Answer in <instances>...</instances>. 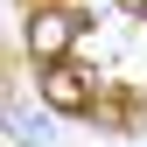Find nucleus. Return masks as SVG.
Returning <instances> with one entry per match:
<instances>
[{"instance_id":"3","label":"nucleus","mask_w":147,"mask_h":147,"mask_svg":"<svg viewBox=\"0 0 147 147\" xmlns=\"http://www.w3.org/2000/svg\"><path fill=\"white\" fill-rule=\"evenodd\" d=\"M140 119H147V98H140Z\"/></svg>"},{"instance_id":"4","label":"nucleus","mask_w":147,"mask_h":147,"mask_svg":"<svg viewBox=\"0 0 147 147\" xmlns=\"http://www.w3.org/2000/svg\"><path fill=\"white\" fill-rule=\"evenodd\" d=\"M133 7H147V0H133Z\"/></svg>"},{"instance_id":"2","label":"nucleus","mask_w":147,"mask_h":147,"mask_svg":"<svg viewBox=\"0 0 147 147\" xmlns=\"http://www.w3.org/2000/svg\"><path fill=\"white\" fill-rule=\"evenodd\" d=\"M42 98L56 105V112H91V105H98V98H91V77L77 63H49L42 70Z\"/></svg>"},{"instance_id":"1","label":"nucleus","mask_w":147,"mask_h":147,"mask_svg":"<svg viewBox=\"0 0 147 147\" xmlns=\"http://www.w3.org/2000/svg\"><path fill=\"white\" fill-rule=\"evenodd\" d=\"M70 42H77V14H63V7H35V21H28V56L49 70V63L70 56Z\"/></svg>"}]
</instances>
